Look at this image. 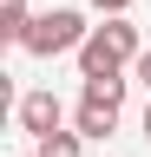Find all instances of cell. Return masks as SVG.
Instances as JSON below:
<instances>
[{"label": "cell", "mask_w": 151, "mask_h": 157, "mask_svg": "<svg viewBox=\"0 0 151 157\" xmlns=\"http://www.w3.org/2000/svg\"><path fill=\"white\" fill-rule=\"evenodd\" d=\"M85 39H92V26H85L79 7H46V13H33L20 52H33V59H59V52H79Z\"/></svg>", "instance_id": "6da1fadb"}, {"label": "cell", "mask_w": 151, "mask_h": 157, "mask_svg": "<svg viewBox=\"0 0 151 157\" xmlns=\"http://www.w3.org/2000/svg\"><path fill=\"white\" fill-rule=\"evenodd\" d=\"M26 157H40V151H26Z\"/></svg>", "instance_id": "8fae6325"}, {"label": "cell", "mask_w": 151, "mask_h": 157, "mask_svg": "<svg viewBox=\"0 0 151 157\" xmlns=\"http://www.w3.org/2000/svg\"><path fill=\"white\" fill-rule=\"evenodd\" d=\"M20 131L26 137H53V131H66V105L53 92H26L20 98Z\"/></svg>", "instance_id": "7a4b0ae2"}, {"label": "cell", "mask_w": 151, "mask_h": 157, "mask_svg": "<svg viewBox=\"0 0 151 157\" xmlns=\"http://www.w3.org/2000/svg\"><path fill=\"white\" fill-rule=\"evenodd\" d=\"M145 137H151V105H145Z\"/></svg>", "instance_id": "30bf717a"}, {"label": "cell", "mask_w": 151, "mask_h": 157, "mask_svg": "<svg viewBox=\"0 0 151 157\" xmlns=\"http://www.w3.org/2000/svg\"><path fill=\"white\" fill-rule=\"evenodd\" d=\"M72 131H79V137H112V131H118V98H92V92H79Z\"/></svg>", "instance_id": "277c9868"}, {"label": "cell", "mask_w": 151, "mask_h": 157, "mask_svg": "<svg viewBox=\"0 0 151 157\" xmlns=\"http://www.w3.org/2000/svg\"><path fill=\"white\" fill-rule=\"evenodd\" d=\"M131 78H138V85H145V92H151V46H145V52H138V59H131Z\"/></svg>", "instance_id": "ba28073f"}, {"label": "cell", "mask_w": 151, "mask_h": 157, "mask_svg": "<svg viewBox=\"0 0 151 157\" xmlns=\"http://www.w3.org/2000/svg\"><path fill=\"white\" fill-rule=\"evenodd\" d=\"M125 66H131V59H125L118 46H112V39H105L99 26H92V39L79 46V78H125Z\"/></svg>", "instance_id": "3957f363"}, {"label": "cell", "mask_w": 151, "mask_h": 157, "mask_svg": "<svg viewBox=\"0 0 151 157\" xmlns=\"http://www.w3.org/2000/svg\"><path fill=\"white\" fill-rule=\"evenodd\" d=\"M79 151H85L79 131H53V137H40V157H79Z\"/></svg>", "instance_id": "52a82bcc"}, {"label": "cell", "mask_w": 151, "mask_h": 157, "mask_svg": "<svg viewBox=\"0 0 151 157\" xmlns=\"http://www.w3.org/2000/svg\"><path fill=\"white\" fill-rule=\"evenodd\" d=\"M85 7H99V13H131V0H85Z\"/></svg>", "instance_id": "9c48e42d"}, {"label": "cell", "mask_w": 151, "mask_h": 157, "mask_svg": "<svg viewBox=\"0 0 151 157\" xmlns=\"http://www.w3.org/2000/svg\"><path fill=\"white\" fill-rule=\"evenodd\" d=\"M99 33H105V39H112V46H118V52H125V59H138V52H145V39H138V26H131V20H125V13H112V20H105V26H99Z\"/></svg>", "instance_id": "8992f818"}, {"label": "cell", "mask_w": 151, "mask_h": 157, "mask_svg": "<svg viewBox=\"0 0 151 157\" xmlns=\"http://www.w3.org/2000/svg\"><path fill=\"white\" fill-rule=\"evenodd\" d=\"M26 26H33L26 0H0V39H7V46H20V39H26Z\"/></svg>", "instance_id": "5b68a950"}]
</instances>
